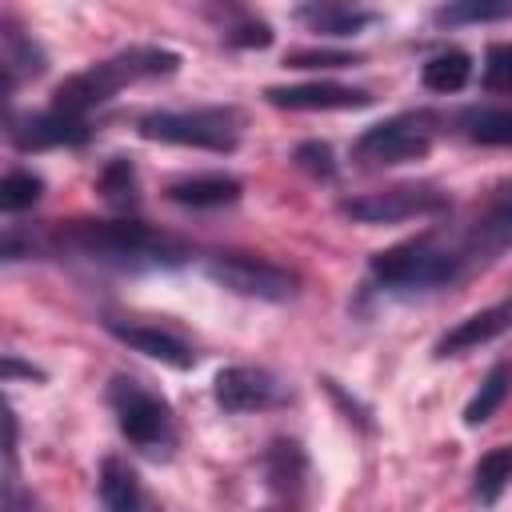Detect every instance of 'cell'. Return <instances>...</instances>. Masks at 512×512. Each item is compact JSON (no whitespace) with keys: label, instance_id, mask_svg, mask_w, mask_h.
Returning <instances> with one entry per match:
<instances>
[{"label":"cell","instance_id":"1","mask_svg":"<svg viewBox=\"0 0 512 512\" xmlns=\"http://www.w3.org/2000/svg\"><path fill=\"white\" fill-rule=\"evenodd\" d=\"M52 244L64 252H76L84 260L108 264V268H180L192 248L172 236V232H156L144 220H68L52 232Z\"/></svg>","mask_w":512,"mask_h":512},{"label":"cell","instance_id":"2","mask_svg":"<svg viewBox=\"0 0 512 512\" xmlns=\"http://www.w3.org/2000/svg\"><path fill=\"white\" fill-rule=\"evenodd\" d=\"M180 68V56L172 48H156V44H132L84 72H72L64 84H56L52 92V104L56 112H68V116H88L92 108L108 104L124 84L132 80H152V76H172Z\"/></svg>","mask_w":512,"mask_h":512},{"label":"cell","instance_id":"3","mask_svg":"<svg viewBox=\"0 0 512 512\" xmlns=\"http://www.w3.org/2000/svg\"><path fill=\"white\" fill-rule=\"evenodd\" d=\"M368 272L388 292H432L444 284H456L468 264L456 248L452 232H420L412 240H400L368 260Z\"/></svg>","mask_w":512,"mask_h":512},{"label":"cell","instance_id":"4","mask_svg":"<svg viewBox=\"0 0 512 512\" xmlns=\"http://www.w3.org/2000/svg\"><path fill=\"white\" fill-rule=\"evenodd\" d=\"M136 128L144 140L204 148V152H232L240 144L244 116L232 104H208V108H184V112H144Z\"/></svg>","mask_w":512,"mask_h":512},{"label":"cell","instance_id":"5","mask_svg":"<svg viewBox=\"0 0 512 512\" xmlns=\"http://www.w3.org/2000/svg\"><path fill=\"white\" fill-rule=\"evenodd\" d=\"M104 400L116 416V428L124 432L128 444L144 448V452H164L172 444V408L164 396L148 392L140 380L132 376H112L104 388Z\"/></svg>","mask_w":512,"mask_h":512},{"label":"cell","instance_id":"6","mask_svg":"<svg viewBox=\"0 0 512 512\" xmlns=\"http://www.w3.org/2000/svg\"><path fill=\"white\" fill-rule=\"evenodd\" d=\"M204 272L224 284L228 292L236 296H252V300H292L300 292V276L288 272L284 264L276 260H264V256H252V252H212L204 256Z\"/></svg>","mask_w":512,"mask_h":512},{"label":"cell","instance_id":"7","mask_svg":"<svg viewBox=\"0 0 512 512\" xmlns=\"http://www.w3.org/2000/svg\"><path fill=\"white\" fill-rule=\"evenodd\" d=\"M436 120L428 112H400L388 116L372 128H364L352 144V156L368 168H388V164H404V160H420L432 148V128Z\"/></svg>","mask_w":512,"mask_h":512},{"label":"cell","instance_id":"8","mask_svg":"<svg viewBox=\"0 0 512 512\" xmlns=\"http://www.w3.org/2000/svg\"><path fill=\"white\" fill-rule=\"evenodd\" d=\"M440 208H448V196L428 184H396V188L340 200V212L360 224H396V220H412V216H432Z\"/></svg>","mask_w":512,"mask_h":512},{"label":"cell","instance_id":"9","mask_svg":"<svg viewBox=\"0 0 512 512\" xmlns=\"http://www.w3.org/2000/svg\"><path fill=\"white\" fill-rule=\"evenodd\" d=\"M452 236L460 244V256H464L468 272L480 268V264H488L496 252H504L512 244V180L500 184L488 196V204L468 220V228H460Z\"/></svg>","mask_w":512,"mask_h":512},{"label":"cell","instance_id":"10","mask_svg":"<svg viewBox=\"0 0 512 512\" xmlns=\"http://www.w3.org/2000/svg\"><path fill=\"white\" fill-rule=\"evenodd\" d=\"M212 396L224 412L240 416V412H260V408H272L280 400V384L272 380V372L264 368H252V364H232V368H220L216 380H212Z\"/></svg>","mask_w":512,"mask_h":512},{"label":"cell","instance_id":"11","mask_svg":"<svg viewBox=\"0 0 512 512\" xmlns=\"http://www.w3.org/2000/svg\"><path fill=\"white\" fill-rule=\"evenodd\" d=\"M8 132H12V144H16L20 152H44V148H80V144H88V136H92L88 120L68 116V112H56V108L32 112V116L16 120Z\"/></svg>","mask_w":512,"mask_h":512},{"label":"cell","instance_id":"12","mask_svg":"<svg viewBox=\"0 0 512 512\" xmlns=\"http://www.w3.org/2000/svg\"><path fill=\"white\" fill-rule=\"evenodd\" d=\"M264 100L276 108H292V112H344V108H368L372 92L364 88H348V84H288V88H264Z\"/></svg>","mask_w":512,"mask_h":512},{"label":"cell","instance_id":"13","mask_svg":"<svg viewBox=\"0 0 512 512\" xmlns=\"http://www.w3.org/2000/svg\"><path fill=\"white\" fill-rule=\"evenodd\" d=\"M104 328L120 340V344H128L132 352H140V356H152V360H160V364H168V368H192L196 364V352L180 340V336H172V332H164V328H152V324H120V320H104Z\"/></svg>","mask_w":512,"mask_h":512},{"label":"cell","instance_id":"14","mask_svg":"<svg viewBox=\"0 0 512 512\" xmlns=\"http://www.w3.org/2000/svg\"><path fill=\"white\" fill-rule=\"evenodd\" d=\"M508 328H512V300H500V304H492V308H480V312L464 316L452 332H444V336L436 340V356H460V352H468V348H480V344L496 340V336L508 332Z\"/></svg>","mask_w":512,"mask_h":512},{"label":"cell","instance_id":"15","mask_svg":"<svg viewBox=\"0 0 512 512\" xmlns=\"http://www.w3.org/2000/svg\"><path fill=\"white\" fill-rule=\"evenodd\" d=\"M244 192V184L228 172H200V176H180L164 188V196L172 204H184V208H224V204H236Z\"/></svg>","mask_w":512,"mask_h":512},{"label":"cell","instance_id":"16","mask_svg":"<svg viewBox=\"0 0 512 512\" xmlns=\"http://www.w3.org/2000/svg\"><path fill=\"white\" fill-rule=\"evenodd\" d=\"M96 492H100L104 512H152L148 500H144V488H140L136 468L128 460H120V456H104L100 460Z\"/></svg>","mask_w":512,"mask_h":512},{"label":"cell","instance_id":"17","mask_svg":"<svg viewBox=\"0 0 512 512\" xmlns=\"http://www.w3.org/2000/svg\"><path fill=\"white\" fill-rule=\"evenodd\" d=\"M292 16L324 36H356L368 24H376L372 8H352V4H300Z\"/></svg>","mask_w":512,"mask_h":512},{"label":"cell","instance_id":"18","mask_svg":"<svg viewBox=\"0 0 512 512\" xmlns=\"http://www.w3.org/2000/svg\"><path fill=\"white\" fill-rule=\"evenodd\" d=\"M4 92L16 88V80H28V76H40L48 68V56L44 48L16 28V20H4Z\"/></svg>","mask_w":512,"mask_h":512},{"label":"cell","instance_id":"19","mask_svg":"<svg viewBox=\"0 0 512 512\" xmlns=\"http://www.w3.org/2000/svg\"><path fill=\"white\" fill-rule=\"evenodd\" d=\"M304 472H308V456L296 440L288 436H276L268 448H264V476H268V488L272 492H284V496H296L300 484H304Z\"/></svg>","mask_w":512,"mask_h":512},{"label":"cell","instance_id":"20","mask_svg":"<svg viewBox=\"0 0 512 512\" xmlns=\"http://www.w3.org/2000/svg\"><path fill=\"white\" fill-rule=\"evenodd\" d=\"M468 80H472V56H468L464 48H440V52L428 56L424 68H420V84H424L428 92H440V96L460 92Z\"/></svg>","mask_w":512,"mask_h":512},{"label":"cell","instance_id":"21","mask_svg":"<svg viewBox=\"0 0 512 512\" xmlns=\"http://www.w3.org/2000/svg\"><path fill=\"white\" fill-rule=\"evenodd\" d=\"M508 392H512V360H496V364L488 368V376L480 380L476 396L464 404V424H468V428H480L484 420H492L496 408L508 400Z\"/></svg>","mask_w":512,"mask_h":512},{"label":"cell","instance_id":"22","mask_svg":"<svg viewBox=\"0 0 512 512\" xmlns=\"http://www.w3.org/2000/svg\"><path fill=\"white\" fill-rule=\"evenodd\" d=\"M508 484H512V444H496L472 468V496L480 504H496Z\"/></svg>","mask_w":512,"mask_h":512},{"label":"cell","instance_id":"23","mask_svg":"<svg viewBox=\"0 0 512 512\" xmlns=\"http://www.w3.org/2000/svg\"><path fill=\"white\" fill-rule=\"evenodd\" d=\"M96 192L104 196V204H112V208H120V212H128V208H136V192H140V180H136V164L128 160V156H112V160H104V168H100V176H96Z\"/></svg>","mask_w":512,"mask_h":512},{"label":"cell","instance_id":"24","mask_svg":"<svg viewBox=\"0 0 512 512\" xmlns=\"http://www.w3.org/2000/svg\"><path fill=\"white\" fill-rule=\"evenodd\" d=\"M460 128L476 144L504 148V144H512V108H468L460 116Z\"/></svg>","mask_w":512,"mask_h":512},{"label":"cell","instance_id":"25","mask_svg":"<svg viewBox=\"0 0 512 512\" xmlns=\"http://www.w3.org/2000/svg\"><path fill=\"white\" fill-rule=\"evenodd\" d=\"M512 16V0H456L432 12L436 24L460 28V24H492V20H508Z\"/></svg>","mask_w":512,"mask_h":512},{"label":"cell","instance_id":"26","mask_svg":"<svg viewBox=\"0 0 512 512\" xmlns=\"http://www.w3.org/2000/svg\"><path fill=\"white\" fill-rule=\"evenodd\" d=\"M44 196V180L28 168H12L4 180H0V208L4 212H24L32 208L36 200Z\"/></svg>","mask_w":512,"mask_h":512},{"label":"cell","instance_id":"27","mask_svg":"<svg viewBox=\"0 0 512 512\" xmlns=\"http://www.w3.org/2000/svg\"><path fill=\"white\" fill-rule=\"evenodd\" d=\"M292 160H296L300 172H308L316 180H332L336 176V152H332L328 140H300L296 152H292Z\"/></svg>","mask_w":512,"mask_h":512},{"label":"cell","instance_id":"28","mask_svg":"<svg viewBox=\"0 0 512 512\" xmlns=\"http://www.w3.org/2000/svg\"><path fill=\"white\" fill-rule=\"evenodd\" d=\"M484 88L488 92H512V44H492L484 56Z\"/></svg>","mask_w":512,"mask_h":512},{"label":"cell","instance_id":"29","mask_svg":"<svg viewBox=\"0 0 512 512\" xmlns=\"http://www.w3.org/2000/svg\"><path fill=\"white\" fill-rule=\"evenodd\" d=\"M224 44H232V48H268L272 44V28L264 20H256V16H240L236 24L224 28Z\"/></svg>","mask_w":512,"mask_h":512},{"label":"cell","instance_id":"30","mask_svg":"<svg viewBox=\"0 0 512 512\" xmlns=\"http://www.w3.org/2000/svg\"><path fill=\"white\" fill-rule=\"evenodd\" d=\"M360 64V56L352 52H328V48H300L284 56V68H352Z\"/></svg>","mask_w":512,"mask_h":512},{"label":"cell","instance_id":"31","mask_svg":"<svg viewBox=\"0 0 512 512\" xmlns=\"http://www.w3.org/2000/svg\"><path fill=\"white\" fill-rule=\"evenodd\" d=\"M320 384H324V392L336 400V408L344 412V420H348V424H356L360 432H368V428H372V420H368V408H364L356 396H348V392H344V388H340L332 376H320Z\"/></svg>","mask_w":512,"mask_h":512},{"label":"cell","instance_id":"32","mask_svg":"<svg viewBox=\"0 0 512 512\" xmlns=\"http://www.w3.org/2000/svg\"><path fill=\"white\" fill-rule=\"evenodd\" d=\"M36 252V240L32 236H20V228H8L4 232V244H0V256L12 264V260H24V256H32Z\"/></svg>","mask_w":512,"mask_h":512},{"label":"cell","instance_id":"33","mask_svg":"<svg viewBox=\"0 0 512 512\" xmlns=\"http://www.w3.org/2000/svg\"><path fill=\"white\" fill-rule=\"evenodd\" d=\"M4 512H36V500L24 496V488L16 484L12 472H8V480H4Z\"/></svg>","mask_w":512,"mask_h":512},{"label":"cell","instance_id":"34","mask_svg":"<svg viewBox=\"0 0 512 512\" xmlns=\"http://www.w3.org/2000/svg\"><path fill=\"white\" fill-rule=\"evenodd\" d=\"M16 376H28V380H44V372L40 368H32V364H20L12 352L4 356V380H16Z\"/></svg>","mask_w":512,"mask_h":512},{"label":"cell","instance_id":"35","mask_svg":"<svg viewBox=\"0 0 512 512\" xmlns=\"http://www.w3.org/2000/svg\"><path fill=\"white\" fill-rule=\"evenodd\" d=\"M264 512H272V508H264Z\"/></svg>","mask_w":512,"mask_h":512}]
</instances>
